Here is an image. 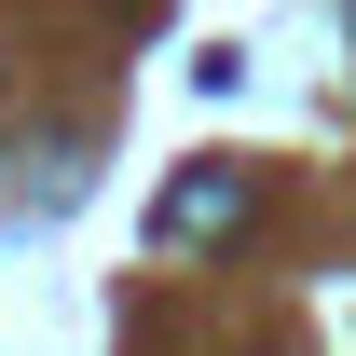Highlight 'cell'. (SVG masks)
<instances>
[{
  "label": "cell",
  "instance_id": "6da1fadb",
  "mask_svg": "<svg viewBox=\"0 0 356 356\" xmlns=\"http://www.w3.org/2000/svg\"><path fill=\"white\" fill-rule=\"evenodd\" d=\"M206 233H247V178L233 165H192L165 192V247H206Z\"/></svg>",
  "mask_w": 356,
  "mask_h": 356
},
{
  "label": "cell",
  "instance_id": "7a4b0ae2",
  "mask_svg": "<svg viewBox=\"0 0 356 356\" xmlns=\"http://www.w3.org/2000/svg\"><path fill=\"white\" fill-rule=\"evenodd\" d=\"M124 14H151V0H124Z\"/></svg>",
  "mask_w": 356,
  "mask_h": 356
},
{
  "label": "cell",
  "instance_id": "3957f363",
  "mask_svg": "<svg viewBox=\"0 0 356 356\" xmlns=\"http://www.w3.org/2000/svg\"><path fill=\"white\" fill-rule=\"evenodd\" d=\"M343 14H356V0H343Z\"/></svg>",
  "mask_w": 356,
  "mask_h": 356
}]
</instances>
